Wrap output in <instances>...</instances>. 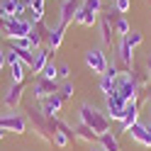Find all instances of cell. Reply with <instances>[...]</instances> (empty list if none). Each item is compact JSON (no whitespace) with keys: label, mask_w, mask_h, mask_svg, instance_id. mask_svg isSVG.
Masks as SVG:
<instances>
[{"label":"cell","mask_w":151,"mask_h":151,"mask_svg":"<svg viewBox=\"0 0 151 151\" xmlns=\"http://www.w3.org/2000/svg\"><path fill=\"white\" fill-rule=\"evenodd\" d=\"M100 90H102V95H105V98H107V95H112V93L117 90V81L102 73V76H100Z\"/></svg>","instance_id":"cell-23"},{"label":"cell","mask_w":151,"mask_h":151,"mask_svg":"<svg viewBox=\"0 0 151 151\" xmlns=\"http://www.w3.org/2000/svg\"><path fill=\"white\" fill-rule=\"evenodd\" d=\"M78 119H81V124L90 127L98 137L105 134V132H110V117L105 115V112H100L98 107L88 105V102H83V105H81V110H78Z\"/></svg>","instance_id":"cell-1"},{"label":"cell","mask_w":151,"mask_h":151,"mask_svg":"<svg viewBox=\"0 0 151 151\" xmlns=\"http://www.w3.org/2000/svg\"><path fill=\"white\" fill-rule=\"evenodd\" d=\"M149 3H151V0H149Z\"/></svg>","instance_id":"cell-38"},{"label":"cell","mask_w":151,"mask_h":151,"mask_svg":"<svg viewBox=\"0 0 151 151\" xmlns=\"http://www.w3.org/2000/svg\"><path fill=\"white\" fill-rule=\"evenodd\" d=\"M0 27H3V37H7V39H20V37H29L34 24L29 20H22V17H3Z\"/></svg>","instance_id":"cell-2"},{"label":"cell","mask_w":151,"mask_h":151,"mask_svg":"<svg viewBox=\"0 0 151 151\" xmlns=\"http://www.w3.org/2000/svg\"><path fill=\"white\" fill-rule=\"evenodd\" d=\"M117 93L127 102H132V100H139L141 88H139V83L132 78V73H124V76H119V78H117Z\"/></svg>","instance_id":"cell-4"},{"label":"cell","mask_w":151,"mask_h":151,"mask_svg":"<svg viewBox=\"0 0 151 151\" xmlns=\"http://www.w3.org/2000/svg\"><path fill=\"white\" fill-rule=\"evenodd\" d=\"M98 141H100V146L105 149V151H119V141H117V137L112 134V132H105V134H100Z\"/></svg>","instance_id":"cell-21"},{"label":"cell","mask_w":151,"mask_h":151,"mask_svg":"<svg viewBox=\"0 0 151 151\" xmlns=\"http://www.w3.org/2000/svg\"><path fill=\"white\" fill-rule=\"evenodd\" d=\"M61 105H63V100L56 95V93H54V95H49V98H44V100H39V110H42L49 119H51V117H59Z\"/></svg>","instance_id":"cell-15"},{"label":"cell","mask_w":151,"mask_h":151,"mask_svg":"<svg viewBox=\"0 0 151 151\" xmlns=\"http://www.w3.org/2000/svg\"><path fill=\"white\" fill-rule=\"evenodd\" d=\"M63 34H66V27H63V24L51 27V29H49V34H46V39H44L46 49H49V51L59 49V46H61V42H63Z\"/></svg>","instance_id":"cell-17"},{"label":"cell","mask_w":151,"mask_h":151,"mask_svg":"<svg viewBox=\"0 0 151 151\" xmlns=\"http://www.w3.org/2000/svg\"><path fill=\"white\" fill-rule=\"evenodd\" d=\"M124 39H127V44L132 46V49H137V46H139L141 42H144V34H141L139 29H132V32H129V34L124 37Z\"/></svg>","instance_id":"cell-26"},{"label":"cell","mask_w":151,"mask_h":151,"mask_svg":"<svg viewBox=\"0 0 151 151\" xmlns=\"http://www.w3.org/2000/svg\"><path fill=\"white\" fill-rule=\"evenodd\" d=\"M39 76H44V78H49V81H56V66L49 61V63L44 66V71H42Z\"/></svg>","instance_id":"cell-28"},{"label":"cell","mask_w":151,"mask_h":151,"mask_svg":"<svg viewBox=\"0 0 151 151\" xmlns=\"http://www.w3.org/2000/svg\"><path fill=\"white\" fill-rule=\"evenodd\" d=\"M5 63L10 66V78H12V83H24V68H27V66L17 59L15 49H7V51H5Z\"/></svg>","instance_id":"cell-9"},{"label":"cell","mask_w":151,"mask_h":151,"mask_svg":"<svg viewBox=\"0 0 151 151\" xmlns=\"http://www.w3.org/2000/svg\"><path fill=\"white\" fill-rule=\"evenodd\" d=\"M100 37L105 46H112V37H115V15H112V10L107 15H102L100 20Z\"/></svg>","instance_id":"cell-14"},{"label":"cell","mask_w":151,"mask_h":151,"mask_svg":"<svg viewBox=\"0 0 151 151\" xmlns=\"http://www.w3.org/2000/svg\"><path fill=\"white\" fill-rule=\"evenodd\" d=\"M0 37H3V27H0Z\"/></svg>","instance_id":"cell-37"},{"label":"cell","mask_w":151,"mask_h":151,"mask_svg":"<svg viewBox=\"0 0 151 151\" xmlns=\"http://www.w3.org/2000/svg\"><path fill=\"white\" fill-rule=\"evenodd\" d=\"M146 76H149V81H151V56L146 59Z\"/></svg>","instance_id":"cell-32"},{"label":"cell","mask_w":151,"mask_h":151,"mask_svg":"<svg viewBox=\"0 0 151 151\" xmlns=\"http://www.w3.org/2000/svg\"><path fill=\"white\" fill-rule=\"evenodd\" d=\"M56 90H59V83H56V81H49V78H44V76H37V81L32 83V95H34L37 100L49 98V95H54Z\"/></svg>","instance_id":"cell-7"},{"label":"cell","mask_w":151,"mask_h":151,"mask_svg":"<svg viewBox=\"0 0 151 151\" xmlns=\"http://www.w3.org/2000/svg\"><path fill=\"white\" fill-rule=\"evenodd\" d=\"M46 63H49V49H46V46H44V49H37V51H34V63H32V71H34V73H42Z\"/></svg>","instance_id":"cell-20"},{"label":"cell","mask_w":151,"mask_h":151,"mask_svg":"<svg viewBox=\"0 0 151 151\" xmlns=\"http://www.w3.org/2000/svg\"><path fill=\"white\" fill-rule=\"evenodd\" d=\"M90 151H105V149H102V146L98 144V146H90Z\"/></svg>","instance_id":"cell-33"},{"label":"cell","mask_w":151,"mask_h":151,"mask_svg":"<svg viewBox=\"0 0 151 151\" xmlns=\"http://www.w3.org/2000/svg\"><path fill=\"white\" fill-rule=\"evenodd\" d=\"M0 129H5V132H15V134H24L27 132V119L22 115H3L0 117Z\"/></svg>","instance_id":"cell-10"},{"label":"cell","mask_w":151,"mask_h":151,"mask_svg":"<svg viewBox=\"0 0 151 151\" xmlns=\"http://www.w3.org/2000/svg\"><path fill=\"white\" fill-rule=\"evenodd\" d=\"M137 122H139V100H132V102H127V110H124V117L119 122V129L129 132Z\"/></svg>","instance_id":"cell-13"},{"label":"cell","mask_w":151,"mask_h":151,"mask_svg":"<svg viewBox=\"0 0 151 151\" xmlns=\"http://www.w3.org/2000/svg\"><path fill=\"white\" fill-rule=\"evenodd\" d=\"M81 5H83V0H63V3H61L59 15H61V24L63 27H68L76 20V12L81 10Z\"/></svg>","instance_id":"cell-12"},{"label":"cell","mask_w":151,"mask_h":151,"mask_svg":"<svg viewBox=\"0 0 151 151\" xmlns=\"http://www.w3.org/2000/svg\"><path fill=\"white\" fill-rule=\"evenodd\" d=\"M0 5H3L5 17H20V15L27 10V3H24V0H5V3H0Z\"/></svg>","instance_id":"cell-18"},{"label":"cell","mask_w":151,"mask_h":151,"mask_svg":"<svg viewBox=\"0 0 151 151\" xmlns=\"http://www.w3.org/2000/svg\"><path fill=\"white\" fill-rule=\"evenodd\" d=\"M3 134H5V129H0V139H3Z\"/></svg>","instance_id":"cell-36"},{"label":"cell","mask_w":151,"mask_h":151,"mask_svg":"<svg viewBox=\"0 0 151 151\" xmlns=\"http://www.w3.org/2000/svg\"><path fill=\"white\" fill-rule=\"evenodd\" d=\"M27 119L32 122L37 137L44 139V141H49V144H54V132H51V127H49V117H46L39 107L29 105V110H27Z\"/></svg>","instance_id":"cell-3"},{"label":"cell","mask_w":151,"mask_h":151,"mask_svg":"<svg viewBox=\"0 0 151 151\" xmlns=\"http://www.w3.org/2000/svg\"><path fill=\"white\" fill-rule=\"evenodd\" d=\"M129 7H132V0H115V10H117L119 15L129 12Z\"/></svg>","instance_id":"cell-30"},{"label":"cell","mask_w":151,"mask_h":151,"mask_svg":"<svg viewBox=\"0 0 151 151\" xmlns=\"http://www.w3.org/2000/svg\"><path fill=\"white\" fill-rule=\"evenodd\" d=\"M5 66H7V63H5V51H0V73H3Z\"/></svg>","instance_id":"cell-31"},{"label":"cell","mask_w":151,"mask_h":151,"mask_svg":"<svg viewBox=\"0 0 151 151\" xmlns=\"http://www.w3.org/2000/svg\"><path fill=\"white\" fill-rule=\"evenodd\" d=\"M115 54H117V66L122 68V73H129L132 71V63H134V49L127 44V39L122 37L115 46Z\"/></svg>","instance_id":"cell-6"},{"label":"cell","mask_w":151,"mask_h":151,"mask_svg":"<svg viewBox=\"0 0 151 151\" xmlns=\"http://www.w3.org/2000/svg\"><path fill=\"white\" fill-rule=\"evenodd\" d=\"M3 17H5V12H3V5H0V20H3Z\"/></svg>","instance_id":"cell-35"},{"label":"cell","mask_w":151,"mask_h":151,"mask_svg":"<svg viewBox=\"0 0 151 151\" xmlns=\"http://www.w3.org/2000/svg\"><path fill=\"white\" fill-rule=\"evenodd\" d=\"M105 107H107V117H110V122H122V117H124V110H127V100L115 90L112 95L105 98Z\"/></svg>","instance_id":"cell-5"},{"label":"cell","mask_w":151,"mask_h":151,"mask_svg":"<svg viewBox=\"0 0 151 151\" xmlns=\"http://www.w3.org/2000/svg\"><path fill=\"white\" fill-rule=\"evenodd\" d=\"M56 95H59L63 102H66V100H71V98L76 95V88H73V83H71V81H63L61 86H59V90H56Z\"/></svg>","instance_id":"cell-24"},{"label":"cell","mask_w":151,"mask_h":151,"mask_svg":"<svg viewBox=\"0 0 151 151\" xmlns=\"http://www.w3.org/2000/svg\"><path fill=\"white\" fill-rule=\"evenodd\" d=\"M68 76H71L68 63H61V66H56V78H61V81H68Z\"/></svg>","instance_id":"cell-29"},{"label":"cell","mask_w":151,"mask_h":151,"mask_svg":"<svg viewBox=\"0 0 151 151\" xmlns=\"http://www.w3.org/2000/svg\"><path fill=\"white\" fill-rule=\"evenodd\" d=\"M129 134H132V139H134V141H139L141 146L151 149V129L144 124V122H137V124L129 129Z\"/></svg>","instance_id":"cell-16"},{"label":"cell","mask_w":151,"mask_h":151,"mask_svg":"<svg viewBox=\"0 0 151 151\" xmlns=\"http://www.w3.org/2000/svg\"><path fill=\"white\" fill-rule=\"evenodd\" d=\"M86 63H88V68L93 71V73H98V76H102L107 71V56H105V51L102 49H90L88 54H86Z\"/></svg>","instance_id":"cell-8"},{"label":"cell","mask_w":151,"mask_h":151,"mask_svg":"<svg viewBox=\"0 0 151 151\" xmlns=\"http://www.w3.org/2000/svg\"><path fill=\"white\" fill-rule=\"evenodd\" d=\"M132 29H129V22L124 20V17H115V34H119V39L122 37H127Z\"/></svg>","instance_id":"cell-25"},{"label":"cell","mask_w":151,"mask_h":151,"mask_svg":"<svg viewBox=\"0 0 151 151\" xmlns=\"http://www.w3.org/2000/svg\"><path fill=\"white\" fill-rule=\"evenodd\" d=\"M73 132H76V139H81V141H88V144H93V141L98 139V134H95V132H93L90 127H86V124H78Z\"/></svg>","instance_id":"cell-22"},{"label":"cell","mask_w":151,"mask_h":151,"mask_svg":"<svg viewBox=\"0 0 151 151\" xmlns=\"http://www.w3.org/2000/svg\"><path fill=\"white\" fill-rule=\"evenodd\" d=\"M98 17L100 15H95V12H90L86 5H81V10L76 12V24H83V27H93V24H98Z\"/></svg>","instance_id":"cell-19"},{"label":"cell","mask_w":151,"mask_h":151,"mask_svg":"<svg viewBox=\"0 0 151 151\" xmlns=\"http://www.w3.org/2000/svg\"><path fill=\"white\" fill-rule=\"evenodd\" d=\"M22 93H24V83H10V88L5 90L3 105H5L7 110H15V107L22 102Z\"/></svg>","instance_id":"cell-11"},{"label":"cell","mask_w":151,"mask_h":151,"mask_svg":"<svg viewBox=\"0 0 151 151\" xmlns=\"http://www.w3.org/2000/svg\"><path fill=\"white\" fill-rule=\"evenodd\" d=\"M146 102H149V107H151V88H149V93H146Z\"/></svg>","instance_id":"cell-34"},{"label":"cell","mask_w":151,"mask_h":151,"mask_svg":"<svg viewBox=\"0 0 151 151\" xmlns=\"http://www.w3.org/2000/svg\"><path fill=\"white\" fill-rule=\"evenodd\" d=\"M83 5H86L90 12H95V15L102 12V0H83Z\"/></svg>","instance_id":"cell-27"}]
</instances>
